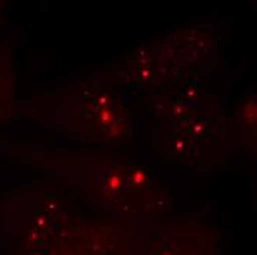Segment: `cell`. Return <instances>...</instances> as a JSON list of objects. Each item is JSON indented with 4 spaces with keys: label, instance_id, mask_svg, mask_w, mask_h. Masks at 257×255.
I'll return each instance as SVG.
<instances>
[{
    "label": "cell",
    "instance_id": "cell-1",
    "mask_svg": "<svg viewBox=\"0 0 257 255\" xmlns=\"http://www.w3.org/2000/svg\"><path fill=\"white\" fill-rule=\"evenodd\" d=\"M33 167L77 192L105 215L158 218L172 196L153 170L121 153L28 145L14 149Z\"/></svg>",
    "mask_w": 257,
    "mask_h": 255
},
{
    "label": "cell",
    "instance_id": "cell-2",
    "mask_svg": "<svg viewBox=\"0 0 257 255\" xmlns=\"http://www.w3.org/2000/svg\"><path fill=\"white\" fill-rule=\"evenodd\" d=\"M24 109L37 126L73 143L111 146L135 139L126 98L111 89L102 68L92 64L33 92Z\"/></svg>",
    "mask_w": 257,
    "mask_h": 255
},
{
    "label": "cell",
    "instance_id": "cell-3",
    "mask_svg": "<svg viewBox=\"0 0 257 255\" xmlns=\"http://www.w3.org/2000/svg\"><path fill=\"white\" fill-rule=\"evenodd\" d=\"M9 255H55L76 209L58 192L24 184L2 202Z\"/></svg>",
    "mask_w": 257,
    "mask_h": 255
},
{
    "label": "cell",
    "instance_id": "cell-4",
    "mask_svg": "<svg viewBox=\"0 0 257 255\" xmlns=\"http://www.w3.org/2000/svg\"><path fill=\"white\" fill-rule=\"evenodd\" d=\"M170 86L200 81L226 65L228 23L213 14L189 18L157 39Z\"/></svg>",
    "mask_w": 257,
    "mask_h": 255
},
{
    "label": "cell",
    "instance_id": "cell-5",
    "mask_svg": "<svg viewBox=\"0 0 257 255\" xmlns=\"http://www.w3.org/2000/svg\"><path fill=\"white\" fill-rule=\"evenodd\" d=\"M157 148L185 171L210 173L229 152L226 109L220 108L176 127L160 128Z\"/></svg>",
    "mask_w": 257,
    "mask_h": 255
},
{
    "label": "cell",
    "instance_id": "cell-6",
    "mask_svg": "<svg viewBox=\"0 0 257 255\" xmlns=\"http://www.w3.org/2000/svg\"><path fill=\"white\" fill-rule=\"evenodd\" d=\"M155 220L105 214L77 215L61 239L55 255H145Z\"/></svg>",
    "mask_w": 257,
    "mask_h": 255
},
{
    "label": "cell",
    "instance_id": "cell-7",
    "mask_svg": "<svg viewBox=\"0 0 257 255\" xmlns=\"http://www.w3.org/2000/svg\"><path fill=\"white\" fill-rule=\"evenodd\" d=\"M145 255H222V248L216 230L198 218H157Z\"/></svg>",
    "mask_w": 257,
    "mask_h": 255
},
{
    "label": "cell",
    "instance_id": "cell-8",
    "mask_svg": "<svg viewBox=\"0 0 257 255\" xmlns=\"http://www.w3.org/2000/svg\"><path fill=\"white\" fill-rule=\"evenodd\" d=\"M147 106L160 128L180 126L192 118L225 108L222 96L207 90L200 81H188L148 93Z\"/></svg>",
    "mask_w": 257,
    "mask_h": 255
},
{
    "label": "cell",
    "instance_id": "cell-9",
    "mask_svg": "<svg viewBox=\"0 0 257 255\" xmlns=\"http://www.w3.org/2000/svg\"><path fill=\"white\" fill-rule=\"evenodd\" d=\"M115 77L128 89L145 93L172 84L157 39L139 42L117 65Z\"/></svg>",
    "mask_w": 257,
    "mask_h": 255
},
{
    "label": "cell",
    "instance_id": "cell-10",
    "mask_svg": "<svg viewBox=\"0 0 257 255\" xmlns=\"http://www.w3.org/2000/svg\"><path fill=\"white\" fill-rule=\"evenodd\" d=\"M232 128L236 145L253 161L257 156V90L256 84L250 86L241 102L238 103L233 117Z\"/></svg>",
    "mask_w": 257,
    "mask_h": 255
},
{
    "label": "cell",
    "instance_id": "cell-11",
    "mask_svg": "<svg viewBox=\"0 0 257 255\" xmlns=\"http://www.w3.org/2000/svg\"><path fill=\"white\" fill-rule=\"evenodd\" d=\"M17 106V77L14 61L8 52L0 51V124L9 121Z\"/></svg>",
    "mask_w": 257,
    "mask_h": 255
},
{
    "label": "cell",
    "instance_id": "cell-12",
    "mask_svg": "<svg viewBox=\"0 0 257 255\" xmlns=\"http://www.w3.org/2000/svg\"><path fill=\"white\" fill-rule=\"evenodd\" d=\"M0 12H2V6H0Z\"/></svg>",
    "mask_w": 257,
    "mask_h": 255
}]
</instances>
